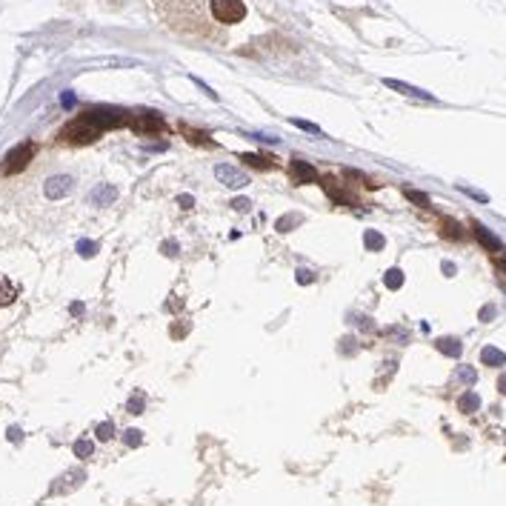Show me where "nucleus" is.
I'll use <instances>...</instances> for the list:
<instances>
[{"instance_id":"nucleus-22","label":"nucleus","mask_w":506,"mask_h":506,"mask_svg":"<svg viewBox=\"0 0 506 506\" xmlns=\"http://www.w3.org/2000/svg\"><path fill=\"white\" fill-rule=\"evenodd\" d=\"M75 455L89 458V455H92V444H89V441H78V444H75Z\"/></svg>"},{"instance_id":"nucleus-10","label":"nucleus","mask_w":506,"mask_h":506,"mask_svg":"<svg viewBox=\"0 0 506 506\" xmlns=\"http://www.w3.org/2000/svg\"><path fill=\"white\" fill-rule=\"evenodd\" d=\"M472 229H475V238H478V241H481V243H483V246H486V249H489L492 255H498V252H503V243H500V241H498V238H495L492 232H486V226H481V224H475Z\"/></svg>"},{"instance_id":"nucleus-1","label":"nucleus","mask_w":506,"mask_h":506,"mask_svg":"<svg viewBox=\"0 0 506 506\" xmlns=\"http://www.w3.org/2000/svg\"><path fill=\"white\" fill-rule=\"evenodd\" d=\"M129 123V115L126 112H115V109H89L84 115H78L75 120H69L63 129H60V140L63 143H95L103 132L115 129V126H123Z\"/></svg>"},{"instance_id":"nucleus-4","label":"nucleus","mask_w":506,"mask_h":506,"mask_svg":"<svg viewBox=\"0 0 506 506\" xmlns=\"http://www.w3.org/2000/svg\"><path fill=\"white\" fill-rule=\"evenodd\" d=\"M129 126H132L137 134H146V137L163 134V132L169 129L166 120H163L158 112H137V115H129Z\"/></svg>"},{"instance_id":"nucleus-15","label":"nucleus","mask_w":506,"mask_h":506,"mask_svg":"<svg viewBox=\"0 0 506 506\" xmlns=\"http://www.w3.org/2000/svg\"><path fill=\"white\" fill-rule=\"evenodd\" d=\"M441 235H444V238H449V241H464L461 224H455L452 218H444V221H441Z\"/></svg>"},{"instance_id":"nucleus-14","label":"nucleus","mask_w":506,"mask_h":506,"mask_svg":"<svg viewBox=\"0 0 506 506\" xmlns=\"http://www.w3.org/2000/svg\"><path fill=\"white\" fill-rule=\"evenodd\" d=\"M481 360H483V364H489V367H503L506 364V355L500 349H495V346H486L481 352Z\"/></svg>"},{"instance_id":"nucleus-34","label":"nucleus","mask_w":506,"mask_h":506,"mask_svg":"<svg viewBox=\"0 0 506 506\" xmlns=\"http://www.w3.org/2000/svg\"><path fill=\"white\" fill-rule=\"evenodd\" d=\"M498 386H500V392H503V395H506V375H503V378H500V381H498Z\"/></svg>"},{"instance_id":"nucleus-12","label":"nucleus","mask_w":506,"mask_h":506,"mask_svg":"<svg viewBox=\"0 0 506 506\" xmlns=\"http://www.w3.org/2000/svg\"><path fill=\"white\" fill-rule=\"evenodd\" d=\"M15 298H18V286H15L9 277H4V275H0V309H4V306H9Z\"/></svg>"},{"instance_id":"nucleus-27","label":"nucleus","mask_w":506,"mask_h":506,"mask_svg":"<svg viewBox=\"0 0 506 506\" xmlns=\"http://www.w3.org/2000/svg\"><path fill=\"white\" fill-rule=\"evenodd\" d=\"M495 263H498V269H500V275H506V249L495 255Z\"/></svg>"},{"instance_id":"nucleus-19","label":"nucleus","mask_w":506,"mask_h":506,"mask_svg":"<svg viewBox=\"0 0 506 506\" xmlns=\"http://www.w3.org/2000/svg\"><path fill=\"white\" fill-rule=\"evenodd\" d=\"M478 406H481V401H478L475 392H466V395L461 398V409H464V412H475Z\"/></svg>"},{"instance_id":"nucleus-8","label":"nucleus","mask_w":506,"mask_h":506,"mask_svg":"<svg viewBox=\"0 0 506 506\" xmlns=\"http://www.w3.org/2000/svg\"><path fill=\"white\" fill-rule=\"evenodd\" d=\"M89 200H92V206H112V203L117 200V189L109 186V183H103V186H98V189L89 195Z\"/></svg>"},{"instance_id":"nucleus-17","label":"nucleus","mask_w":506,"mask_h":506,"mask_svg":"<svg viewBox=\"0 0 506 506\" xmlns=\"http://www.w3.org/2000/svg\"><path fill=\"white\" fill-rule=\"evenodd\" d=\"M438 349H441L444 355H452V357L461 355V343H458L455 338H441V340H438Z\"/></svg>"},{"instance_id":"nucleus-26","label":"nucleus","mask_w":506,"mask_h":506,"mask_svg":"<svg viewBox=\"0 0 506 506\" xmlns=\"http://www.w3.org/2000/svg\"><path fill=\"white\" fill-rule=\"evenodd\" d=\"M232 206H235L238 212H249V206H252V203H249L246 197H235V200H232Z\"/></svg>"},{"instance_id":"nucleus-3","label":"nucleus","mask_w":506,"mask_h":506,"mask_svg":"<svg viewBox=\"0 0 506 506\" xmlns=\"http://www.w3.org/2000/svg\"><path fill=\"white\" fill-rule=\"evenodd\" d=\"M212 15L218 23H241L246 18V4L243 0H212Z\"/></svg>"},{"instance_id":"nucleus-28","label":"nucleus","mask_w":506,"mask_h":506,"mask_svg":"<svg viewBox=\"0 0 506 506\" xmlns=\"http://www.w3.org/2000/svg\"><path fill=\"white\" fill-rule=\"evenodd\" d=\"M98 438H112V423H103V426H98Z\"/></svg>"},{"instance_id":"nucleus-31","label":"nucleus","mask_w":506,"mask_h":506,"mask_svg":"<svg viewBox=\"0 0 506 506\" xmlns=\"http://www.w3.org/2000/svg\"><path fill=\"white\" fill-rule=\"evenodd\" d=\"M161 249H163V255H172V258L178 255V243H163Z\"/></svg>"},{"instance_id":"nucleus-6","label":"nucleus","mask_w":506,"mask_h":506,"mask_svg":"<svg viewBox=\"0 0 506 506\" xmlns=\"http://www.w3.org/2000/svg\"><path fill=\"white\" fill-rule=\"evenodd\" d=\"M71 189H75V180H71L69 175H52V178L46 180V186H43L46 197H52V200H60V197H66Z\"/></svg>"},{"instance_id":"nucleus-23","label":"nucleus","mask_w":506,"mask_h":506,"mask_svg":"<svg viewBox=\"0 0 506 506\" xmlns=\"http://www.w3.org/2000/svg\"><path fill=\"white\" fill-rule=\"evenodd\" d=\"M292 123H295L298 129H304V132H312V134H321V129H318L315 123H306V120H298V117H292Z\"/></svg>"},{"instance_id":"nucleus-29","label":"nucleus","mask_w":506,"mask_h":506,"mask_svg":"<svg viewBox=\"0 0 506 506\" xmlns=\"http://www.w3.org/2000/svg\"><path fill=\"white\" fill-rule=\"evenodd\" d=\"M126 441H129V447H137V444H140V432H137V429L126 432Z\"/></svg>"},{"instance_id":"nucleus-7","label":"nucleus","mask_w":506,"mask_h":506,"mask_svg":"<svg viewBox=\"0 0 506 506\" xmlns=\"http://www.w3.org/2000/svg\"><path fill=\"white\" fill-rule=\"evenodd\" d=\"M289 178H292V183H298V186H304V183H315L318 180V172H315V166L312 163H306V161H292L289 163Z\"/></svg>"},{"instance_id":"nucleus-5","label":"nucleus","mask_w":506,"mask_h":506,"mask_svg":"<svg viewBox=\"0 0 506 506\" xmlns=\"http://www.w3.org/2000/svg\"><path fill=\"white\" fill-rule=\"evenodd\" d=\"M214 178H218L224 186H229V189H243V186H249L246 172H241L238 166H229V163L214 166Z\"/></svg>"},{"instance_id":"nucleus-24","label":"nucleus","mask_w":506,"mask_h":506,"mask_svg":"<svg viewBox=\"0 0 506 506\" xmlns=\"http://www.w3.org/2000/svg\"><path fill=\"white\" fill-rule=\"evenodd\" d=\"M406 197H409V200H415V203H420V206H429L426 195H420V192H415V189H406Z\"/></svg>"},{"instance_id":"nucleus-13","label":"nucleus","mask_w":506,"mask_h":506,"mask_svg":"<svg viewBox=\"0 0 506 506\" xmlns=\"http://www.w3.org/2000/svg\"><path fill=\"white\" fill-rule=\"evenodd\" d=\"M180 132H183V137H186L189 143H197V146H212V143H214L209 134H203L200 129H192L189 123H180Z\"/></svg>"},{"instance_id":"nucleus-9","label":"nucleus","mask_w":506,"mask_h":506,"mask_svg":"<svg viewBox=\"0 0 506 506\" xmlns=\"http://www.w3.org/2000/svg\"><path fill=\"white\" fill-rule=\"evenodd\" d=\"M323 189H326V195H329L335 203H340V206H355V197H349L332 178H323Z\"/></svg>"},{"instance_id":"nucleus-20","label":"nucleus","mask_w":506,"mask_h":506,"mask_svg":"<svg viewBox=\"0 0 506 506\" xmlns=\"http://www.w3.org/2000/svg\"><path fill=\"white\" fill-rule=\"evenodd\" d=\"M304 218L301 214H289V218H280L277 221V232H289V226H295V224H301Z\"/></svg>"},{"instance_id":"nucleus-21","label":"nucleus","mask_w":506,"mask_h":506,"mask_svg":"<svg viewBox=\"0 0 506 506\" xmlns=\"http://www.w3.org/2000/svg\"><path fill=\"white\" fill-rule=\"evenodd\" d=\"M364 243H367L369 249H381V246H384V238H381L378 232H367V235H364Z\"/></svg>"},{"instance_id":"nucleus-25","label":"nucleus","mask_w":506,"mask_h":506,"mask_svg":"<svg viewBox=\"0 0 506 506\" xmlns=\"http://www.w3.org/2000/svg\"><path fill=\"white\" fill-rule=\"evenodd\" d=\"M315 280V272L309 269H298V283H312Z\"/></svg>"},{"instance_id":"nucleus-32","label":"nucleus","mask_w":506,"mask_h":506,"mask_svg":"<svg viewBox=\"0 0 506 506\" xmlns=\"http://www.w3.org/2000/svg\"><path fill=\"white\" fill-rule=\"evenodd\" d=\"M92 249H95V243H89V241H84V243H81V252H84L86 258L92 255Z\"/></svg>"},{"instance_id":"nucleus-16","label":"nucleus","mask_w":506,"mask_h":506,"mask_svg":"<svg viewBox=\"0 0 506 506\" xmlns=\"http://www.w3.org/2000/svg\"><path fill=\"white\" fill-rule=\"evenodd\" d=\"M241 161L246 166H252V169H272L275 166L272 158H266V155H241Z\"/></svg>"},{"instance_id":"nucleus-2","label":"nucleus","mask_w":506,"mask_h":506,"mask_svg":"<svg viewBox=\"0 0 506 506\" xmlns=\"http://www.w3.org/2000/svg\"><path fill=\"white\" fill-rule=\"evenodd\" d=\"M35 152H38V143H35V140H23V143H18V146H15L12 152H6L4 163H0V178H6V175H21V172L32 163Z\"/></svg>"},{"instance_id":"nucleus-18","label":"nucleus","mask_w":506,"mask_h":506,"mask_svg":"<svg viewBox=\"0 0 506 506\" xmlns=\"http://www.w3.org/2000/svg\"><path fill=\"white\" fill-rule=\"evenodd\" d=\"M384 280H386L389 289H401V283H403V272H401V269H389Z\"/></svg>"},{"instance_id":"nucleus-30","label":"nucleus","mask_w":506,"mask_h":506,"mask_svg":"<svg viewBox=\"0 0 506 506\" xmlns=\"http://www.w3.org/2000/svg\"><path fill=\"white\" fill-rule=\"evenodd\" d=\"M178 203H180L183 209H192V206H195V200H192V195H178Z\"/></svg>"},{"instance_id":"nucleus-33","label":"nucleus","mask_w":506,"mask_h":506,"mask_svg":"<svg viewBox=\"0 0 506 506\" xmlns=\"http://www.w3.org/2000/svg\"><path fill=\"white\" fill-rule=\"evenodd\" d=\"M461 378H464V381H469V384H472V381H475V372H472V369H461Z\"/></svg>"},{"instance_id":"nucleus-11","label":"nucleus","mask_w":506,"mask_h":506,"mask_svg":"<svg viewBox=\"0 0 506 506\" xmlns=\"http://www.w3.org/2000/svg\"><path fill=\"white\" fill-rule=\"evenodd\" d=\"M384 84H386L389 89L401 92V95H409V98H426V100H432V95H429V92H423V89H418V86H409V84H401V81H392V78H386Z\"/></svg>"}]
</instances>
